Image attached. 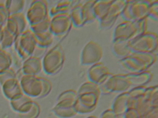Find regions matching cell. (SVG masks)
Masks as SVG:
<instances>
[{
    "mask_svg": "<svg viewBox=\"0 0 158 118\" xmlns=\"http://www.w3.org/2000/svg\"><path fill=\"white\" fill-rule=\"evenodd\" d=\"M65 56L61 46L56 45L44 57L43 61V69L45 74L53 75L58 73L63 66Z\"/></svg>",
    "mask_w": 158,
    "mask_h": 118,
    "instance_id": "3957f363",
    "label": "cell"
},
{
    "mask_svg": "<svg viewBox=\"0 0 158 118\" xmlns=\"http://www.w3.org/2000/svg\"><path fill=\"white\" fill-rule=\"evenodd\" d=\"M17 78L16 71L13 67H10L9 70L0 75V85L2 86L6 81L11 78Z\"/></svg>",
    "mask_w": 158,
    "mask_h": 118,
    "instance_id": "4fadbf2b",
    "label": "cell"
},
{
    "mask_svg": "<svg viewBox=\"0 0 158 118\" xmlns=\"http://www.w3.org/2000/svg\"><path fill=\"white\" fill-rule=\"evenodd\" d=\"M27 25L26 18L23 13L13 14L9 16L5 27L14 36H17L25 31Z\"/></svg>",
    "mask_w": 158,
    "mask_h": 118,
    "instance_id": "8992f818",
    "label": "cell"
},
{
    "mask_svg": "<svg viewBox=\"0 0 158 118\" xmlns=\"http://www.w3.org/2000/svg\"><path fill=\"white\" fill-rule=\"evenodd\" d=\"M1 86L5 97L10 101L19 98L24 94L20 81L17 78L8 80Z\"/></svg>",
    "mask_w": 158,
    "mask_h": 118,
    "instance_id": "52a82bcc",
    "label": "cell"
},
{
    "mask_svg": "<svg viewBox=\"0 0 158 118\" xmlns=\"http://www.w3.org/2000/svg\"><path fill=\"white\" fill-rule=\"evenodd\" d=\"M13 57L6 50H0V75L11 67Z\"/></svg>",
    "mask_w": 158,
    "mask_h": 118,
    "instance_id": "8fae6325",
    "label": "cell"
},
{
    "mask_svg": "<svg viewBox=\"0 0 158 118\" xmlns=\"http://www.w3.org/2000/svg\"><path fill=\"white\" fill-rule=\"evenodd\" d=\"M148 16L152 17V19H153L154 20L158 21V2L151 5L150 12Z\"/></svg>",
    "mask_w": 158,
    "mask_h": 118,
    "instance_id": "9a60e30c",
    "label": "cell"
},
{
    "mask_svg": "<svg viewBox=\"0 0 158 118\" xmlns=\"http://www.w3.org/2000/svg\"><path fill=\"white\" fill-rule=\"evenodd\" d=\"M157 39H158V34H157Z\"/></svg>",
    "mask_w": 158,
    "mask_h": 118,
    "instance_id": "e0dca14e",
    "label": "cell"
},
{
    "mask_svg": "<svg viewBox=\"0 0 158 118\" xmlns=\"http://www.w3.org/2000/svg\"><path fill=\"white\" fill-rule=\"evenodd\" d=\"M5 1H0V25L5 26L6 25L10 14L5 6Z\"/></svg>",
    "mask_w": 158,
    "mask_h": 118,
    "instance_id": "5bb4252c",
    "label": "cell"
},
{
    "mask_svg": "<svg viewBox=\"0 0 158 118\" xmlns=\"http://www.w3.org/2000/svg\"><path fill=\"white\" fill-rule=\"evenodd\" d=\"M16 36H14L4 26L0 30V50H6L10 48L15 41Z\"/></svg>",
    "mask_w": 158,
    "mask_h": 118,
    "instance_id": "9c48e42d",
    "label": "cell"
},
{
    "mask_svg": "<svg viewBox=\"0 0 158 118\" xmlns=\"http://www.w3.org/2000/svg\"><path fill=\"white\" fill-rule=\"evenodd\" d=\"M14 44L16 53L23 61L34 55L37 48L34 33L31 30H25L16 36Z\"/></svg>",
    "mask_w": 158,
    "mask_h": 118,
    "instance_id": "7a4b0ae2",
    "label": "cell"
},
{
    "mask_svg": "<svg viewBox=\"0 0 158 118\" xmlns=\"http://www.w3.org/2000/svg\"><path fill=\"white\" fill-rule=\"evenodd\" d=\"M24 94L28 97H41L46 95L51 89L49 81L36 75H23L19 79Z\"/></svg>",
    "mask_w": 158,
    "mask_h": 118,
    "instance_id": "6da1fadb",
    "label": "cell"
},
{
    "mask_svg": "<svg viewBox=\"0 0 158 118\" xmlns=\"http://www.w3.org/2000/svg\"><path fill=\"white\" fill-rule=\"evenodd\" d=\"M3 27H4V26H2V25H0V30H1L3 28Z\"/></svg>",
    "mask_w": 158,
    "mask_h": 118,
    "instance_id": "2e32d148",
    "label": "cell"
},
{
    "mask_svg": "<svg viewBox=\"0 0 158 118\" xmlns=\"http://www.w3.org/2000/svg\"><path fill=\"white\" fill-rule=\"evenodd\" d=\"M25 3V2L22 0H10V1H5V6L10 16L23 12Z\"/></svg>",
    "mask_w": 158,
    "mask_h": 118,
    "instance_id": "30bf717a",
    "label": "cell"
},
{
    "mask_svg": "<svg viewBox=\"0 0 158 118\" xmlns=\"http://www.w3.org/2000/svg\"><path fill=\"white\" fill-rule=\"evenodd\" d=\"M43 69V63L40 58L31 56L25 60L21 70L23 75H36L41 72Z\"/></svg>",
    "mask_w": 158,
    "mask_h": 118,
    "instance_id": "ba28073f",
    "label": "cell"
},
{
    "mask_svg": "<svg viewBox=\"0 0 158 118\" xmlns=\"http://www.w3.org/2000/svg\"><path fill=\"white\" fill-rule=\"evenodd\" d=\"M71 8H72V2H61L51 9V16L54 17L60 14H67L69 13V11H70Z\"/></svg>",
    "mask_w": 158,
    "mask_h": 118,
    "instance_id": "7c38bea8",
    "label": "cell"
},
{
    "mask_svg": "<svg viewBox=\"0 0 158 118\" xmlns=\"http://www.w3.org/2000/svg\"><path fill=\"white\" fill-rule=\"evenodd\" d=\"M72 25L70 14H60L55 16L51 20L50 30L53 36L61 37L67 34Z\"/></svg>",
    "mask_w": 158,
    "mask_h": 118,
    "instance_id": "5b68a950",
    "label": "cell"
},
{
    "mask_svg": "<svg viewBox=\"0 0 158 118\" xmlns=\"http://www.w3.org/2000/svg\"><path fill=\"white\" fill-rule=\"evenodd\" d=\"M48 5L44 1H34L27 12V20L30 25H35L48 19Z\"/></svg>",
    "mask_w": 158,
    "mask_h": 118,
    "instance_id": "277c9868",
    "label": "cell"
}]
</instances>
